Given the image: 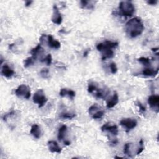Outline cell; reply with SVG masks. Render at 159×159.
Segmentation results:
<instances>
[{
    "label": "cell",
    "mask_w": 159,
    "mask_h": 159,
    "mask_svg": "<svg viewBox=\"0 0 159 159\" xmlns=\"http://www.w3.org/2000/svg\"><path fill=\"white\" fill-rule=\"evenodd\" d=\"M125 29L127 34L130 37L135 38L142 34L144 25L140 18L134 17L127 22Z\"/></svg>",
    "instance_id": "1"
},
{
    "label": "cell",
    "mask_w": 159,
    "mask_h": 159,
    "mask_svg": "<svg viewBox=\"0 0 159 159\" xmlns=\"http://www.w3.org/2000/svg\"><path fill=\"white\" fill-rule=\"evenodd\" d=\"M118 45V42L106 40L104 42L98 43L96 46V48L98 51L101 52L102 60H106L114 57V52L113 49L116 48Z\"/></svg>",
    "instance_id": "2"
},
{
    "label": "cell",
    "mask_w": 159,
    "mask_h": 159,
    "mask_svg": "<svg viewBox=\"0 0 159 159\" xmlns=\"http://www.w3.org/2000/svg\"><path fill=\"white\" fill-rule=\"evenodd\" d=\"M119 14L124 17H130L135 12V7L129 1H123L119 4Z\"/></svg>",
    "instance_id": "3"
},
{
    "label": "cell",
    "mask_w": 159,
    "mask_h": 159,
    "mask_svg": "<svg viewBox=\"0 0 159 159\" xmlns=\"http://www.w3.org/2000/svg\"><path fill=\"white\" fill-rule=\"evenodd\" d=\"M88 113L94 119H101L104 115V110L98 104H94L88 109Z\"/></svg>",
    "instance_id": "4"
},
{
    "label": "cell",
    "mask_w": 159,
    "mask_h": 159,
    "mask_svg": "<svg viewBox=\"0 0 159 159\" xmlns=\"http://www.w3.org/2000/svg\"><path fill=\"white\" fill-rule=\"evenodd\" d=\"M33 102L35 104H38V107H42L47 102V98L45 95V93L43 89H40L37 90L33 96Z\"/></svg>",
    "instance_id": "5"
},
{
    "label": "cell",
    "mask_w": 159,
    "mask_h": 159,
    "mask_svg": "<svg viewBox=\"0 0 159 159\" xmlns=\"http://www.w3.org/2000/svg\"><path fill=\"white\" fill-rule=\"evenodd\" d=\"M16 95L19 97H22L25 99H29L30 97V90L29 88L25 84H20L15 90Z\"/></svg>",
    "instance_id": "6"
},
{
    "label": "cell",
    "mask_w": 159,
    "mask_h": 159,
    "mask_svg": "<svg viewBox=\"0 0 159 159\" xmlns=\"http://www.w3.org/2000/svg\"><path fill=\"white\" fill-rule=\"evenodd\" d=\"M120 125L125 129L127 132L134 129L137 125V121L135 119L124 118L120 121Z\"/></svg>",
    "instance_id": "7"
},
{
    "label": "cell",
    "mask_w": 159,
    "mask_h": 159,
    "mask_svg": "<svg viewBox=\"0 0 159 159\" xmlns=\"http://www.w3.org/2000/svg\"><path fill=\"white\" fill-rule=\"evenodd\" d=\"M101 129L102 132H108L114 136L117 135L119 133L117 126L115 124H111L109 122H107L104 124L101 127Z\"/></svg>",
    "instance_id": "8"
},
{
    "label": "cell",
    "mask_w": 159,
    "mask_h": 159,
    "mask_svg": "<svg viewBox=\"0 0 159 159\" xmlns=\"http://www.w3.org/2000/svg\"><path fill=\"white\" fill-rule=\"evenodd\" d=\"M62 17L59 11L58 8L57 7V5H54L53 7V15L51 18V20L53 23L60 25L62 22Z\"/></svg>",
    "instance_id": "9"
},
{
    "label": "cell",
    "mask_w": 159,
    "mask_h": 159,
    "mask_svg": "<svg viewBox=\"0 0 159 159\" xmlns=\"http://www.w3.org/2000/svg\"><path fill=\"white\" fill-rule=\"evenodd\" d=\"M148 103L150 107L153 109L157 113L158 112V104H159V96L151 95L148 98Z\"/></svg>",
    "instance_id": "10"
},
{
    "label": "cell",
    "mask_w": 159,
    "mask_h": 159,
    "mask_svg": "<svg viewBox=\"0 0 159 159\" xmlns=\"http://www.w3.org/2000/svg\"><path fill=\"white\" fill-rule=\"evenodd\" d=\"M1 75L7 78H11L15 75V71L6 63L2 66Z\"/></svg>",
    "instance_id": "11"
},
{
    "label": "cell",
    "mask_w": 159,
    "mask_h": 159,
    "mask_svg": "<svg viewBox=\"0 0 159 159\" xmlns=\"http://www.w3.org/2000/svg\"><path fill=\"white\" fill-rule=\"evenodd\" d=\"M47 145L49 150L52 153H60L61 152V148L60 147L57 142L55 140H49L47 143Z\"/></svg>",
    "instance_id": "12"
},
{
    "label": "cell",
    "mask_w": 159,
    "mask_h": 159,
    "mask_svg": "<svg viewBox=\"0 0 159 159\" xmlns=\"http://www.w3.org/2000/svg\"><path fill=\"white\" fill-rule=\"evenodd\" d=\"M47 43L49 47L53 49H59L61 46V43L57 40H55L52 35H48L47 36Z\"/></svg>",
    "instance_id": "13"
},
{
    "label": "cell",
    "mask_w": 159,
    "mask_h": 159,
    "mask_svg": "<svg viewBox=\"0 0 159 159\" xmlns=\"http://www.w3.org/2000/svg\"><path fill=\"white\" fill-rule=\"evenodd\" d=\"M119 102V96L118 94L116 92H115L112 96L106 102V107L109 109L114 107Z\"/></svg>",
    "instance_id": "14"
},
{
    "label": "cell",
    "mask_w": 159,
    "mask_h": 159,
    "mask_svg": "<svg viewBox=\"0 0 159 159\" xmlns=\"http://www.w3.org/2000/svg\"><path fill=\"white\" fill-rule=\"evenodd\" d=\"M30 134L35 139H39L41 136V130L40 127L37 124H33L31 127L30 131Z\"/></svg>",
    "instance_id": "15"
},
{
    "label": "cell",
    "mask_w": 159,
    "mask_h": 159,
    "mask_svg": "<svg viewBox=\"0 0 159 159\" xmlns=\"http://www.w3.org/2000/svg\"><path fill=\"white\" fill-rule=\"evenodd\" d=\"M158 68H157L156 70H154L152 68H146L142 70V75L146 76L154 77L158 74Z\"/></svg>",
    "instance_id": "16"
},
{
    "label": "cell",
    "mask_w": 159,
    "mask_h": 159,
    "mask_svg": "<svg viewBox=\"0 0 159 159\" xmlns=\"http://www.w3.org/2000/svg\"><path fill=\"white\" fill-rule=\"evenodd\" d=\"M59 94L61 97L68 96L71 99H73L75 97V92L71 89H68L66 88L61 89Z\"/></svg>",
    "instance_id": "17"
},
{
    "label": "cell",
    "mask_w": 159,
    "mask_h": 159,
    "mask_svg": "<svg viewBox=\"0 0 159 159\" xmlns=\"http://www.w3.org/2000/svg\"><path fill=\"white\" fill-rule=\"evenodd\" d=\"M80 4H81V7L83 9H93L94 7V2L92 1L83 0L80 1Z\"/></svg>",
    "instance_id": "18"
},
{
    "label": "cell",
    "mask_w": 159,
    "mask_h": 159,
    "mask_svg": "<svg viewBox=\"0 0 159 159\" xmlns=\"http://www.w3.org/2000/svg\"><path fill=\"white\" fill-rule=\"evenodd\" d=\"M66 131H67V127L65 125H63L59 128L58 131L57 137L60 141H61L62 140L64 139L65 134L66 133Z\"/></svg>",
    "instance_id": "19"
},
{
    "label": "cell",
    "mask_w": 159,
    "mask_h": 159,
    "mask_svg": "<svg viewBox=\"0 0 159 159\" xmlns=\"http://www.w3.org/2000/svg\"><path fill=\"white\" fill-rule=\"evenodd\" d=\"M43 48H42V46H41V43H39L35 48H32L30 51V53L32 55V57H34L35 58L37 59V55L43 52Z\"/></svg>",
    "instance_id": "20"
},
{
    "label": "cell",
    "mask_w": 159,
    "mask_h": 159,
    "mask_svg": "<svg viewBox=\"0 0 159 159\" xmlns=\"http://www.w3.org/2000/svg\"><path fill=\"white\" fill-rule=\"evenodd\" d=\"M35 60H36V58H35L32 56L29 57L27 58L26 59H25L24 60V68H28L29 66L32 65L34 63Z\"/></svg>",
    "instance_id": "21"
},
{
    "label": "cell",
    "mask_w": 159,
    "mask_h": 159,
    "mask_svg": "<svg viewBox=\"0 0 159 159\" xmlns=\"http://www.w3.org/2000/svg\"><path fill=\"white\" fill-rule=\"evenodd\" d=\"M75 116H76L75 114L69 113V112H62L60 114V117L62 119H72Z\"/></svg>",
    "instance_id": "22"
},
{
    "label": "cell",
    "mask_w": 159,
    "mask_h": 159,
    "mask_svg": "<svg viewBox=\"0 0 159 159\" xmlns=\"http://www.w3.org/2000/svg\"><path fill=\"white\" fill-rule=\"evenodd\" d=\"M140 63H141L142 65H145V66H148L150 65L151 63V60L150 58H146V57H140L139 58H138L137 60Z\"/></svg>",
    "instance_id": "23"
},
{
    "label": "cell",
    "mask_w": 159,
    "mask_h": 159,
    "mask_svg": "<svg viewBox=\"0 0 159 159\" xmlns=\"http://www.w3.org/2000/svg\"><path fill=\"white\" fill-rule=\"evenodd\" d=\"M40 74L43 78H48L49 77V70L48 68H43L40 70Z\"/></svg>",
    "instance_id": "24"
},
{
    "label": "cell",
    "mask_w": 159,
    "mask_h": 159,
    "mask_svg": "<svg viewBox=\"0 0 159 159\" xmlns=\"http://www.w3.org/2000/svg\"><path fill=\"white\" fill-rule=\"evenodd\" d=\"M52 61V57L51 54H47V55L45 57V58H44L43 59L41 60L42 62H45V63L48 66L51 65Z\"/></svg>",
    "instance_id": "25"
},
{
    "label": "cell",
    "mask_w": 159,
    "mask_h": 159,
    "mask_svg": "<svg viewBox=\"0 0 159 159\" xmlns=\"http://www.w3.org/2000/svg\"><path fill=\"white\" fill-rule=\"evenodd\" d=\"M109 68L111 70V72L112 74H116L117 71V67L116 64L114 62H112L109 64Z\"/></svg>",
    "instance_id": "26"
},
{
    "label": "cell",
    "mask_w": 159,
    "mask_h": 159,
    "mask_svg": "<svg viewBox=\"0 0 159 159\" xmlns=\"http://www.w3.org/2000/svg\"><path fill=\"white\" fill-rule=\"evenodd\" d=\"M137 106H138V107H139V108L140 112H145L146 111V109H145V106H143L142 105V104H141L139 101L137 102Z\"/></svg>",
    "instance_id": "27"
},
{
    "label": "cell",
    "mask_w": 159,
    "mask_h": 159,
    "mask_svg": "<svg viewBox=\"0 0 159 159\" xmlns=\"http://www.w3.org/2000/svg\"><path fill=\"white\" fill-rule=\"evenodd\" d=\"M157 2H158V1L157 0H150L147 1V3L150 5H155L157 4Z\"/></svg>",
    "instance_id": "28"
},
{
    "label": "cell",
    "mask_w": 159,
    "mask_h": 159,
    "mask_svg": "<svg viewBox=\"0 0 159 159\" xmlns=\"http://www.w3.org/2000/svg\"><path fill=\"white\" fill-rule=\"evenodd\" d=\"M32 3V1H25V6H29Z\"/></svg>",
    "instance_id": "29"
},
{
    "label": "cell",
    "mask_w": 159,
    "mask_h": 159,
    "mask_svg": "<svg viewBox=\"0 0 159 159\" xmlns=\"http://www.w3.org/2000/svg\"><path fill=\"white\" fill-rule=\"evenodd\" d=\"M89 50H86L84 52V53H83V57H87L88 56V53H89Z\"/></svg>",
    "instance_id": "30"
},
{
    "label": "cell",
    "mask_w": 159,
    "mask_h": 159,
    "mask_svg": "<svg viewBox=\"0 0 159 159\" xmlns=\"http://www.w3.org/2000/svg\"><path fill=\"white\" fill-rule=\"evenodd\" d=\"M64 143H65L66 145H70V142L68 141V140H65V141H64Z\"/></svg>",
    "instance_id": "31"
},
{
    "label": "cell",
    "mask_w": 159,
    "mask_h": 159,
    "mask_svg": "<svg viewBox=\"0 0 159 159\" xmlns=\"http://www.w3.org/2000/svg\"><path fill=\"white\" fill-rule=\"evenodd\" d=\"M158 48H152V50L153 51V52H158Z\"/></svg>",
    "instance_id": "32"
}]
</instances>
